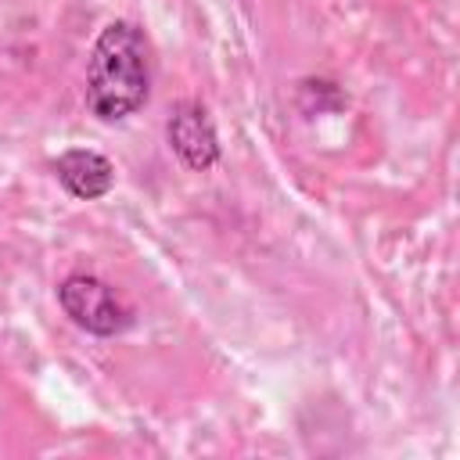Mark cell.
<instances>
[{
  "mask_svg": "<svg viewBox=\"0 0 460 460\" xmlns=\"http://www.w3.org/2000/svg\"><path fill=\"white\" fill-rule=\"evenodd\" d=\"M54 172H58V180L65 183V190L75 194V198H83V201L104 198V194L111 190V183H115V165H111L104 155L90 151V147H72V151H65V155L54 162Z\"/></svg>",
  "mask_w": 460,
  "mask_h": 460,
  "instance_id": "277c9868",
  "label": "cell"
},
{
  "mask_svg": "<svg viewBox=\"0 0 460 460\" xmlns=\"http://www.w3.org/2000/svg\"><path fill=\"white\" fill-rule=\"evenodd\" d=\"M169 144L180 155L183 165L205 172L219 162V137L208 119V111L194 101H183L169 119Z\"/></svg>",
  "mask_w": 460,
  "mask_h": 460,
  "instance_id": "3957f363",
  "label": "cell"
},
{
  "mask_svg": "<svg viewBox=\"0 0 460 460\" xmlns=\"http://www.w3.org/2000/svg\"><path fill=\"white\" fill-rule=\"evenodd\" d=\"M151 90L147 40L133 22H111L90 54L86 104L101 122H119L144 108Z\"/></svg>",
  "mask_w": 460,
  "mask_h": 460,
  "instance_id": "6da1fadb",
  "label": "cell"
},
{
  "mask_svg": "<svg viewBox=\"0 0 460 460\" xmlns=\"http://www.w3.org/2000/svg\"><path fill=\"white\" fill-rule=\"evenodd\" d=\"M58 302L65 309V316L90 331V334H101V338H111V334H122L129 327V309L115 298V291L97 280V277H86V273H72L68 280H61L58 288Z\"/></svg>",
  "mask_w": 460,
  "mask_h": 460,
  "instance_id": "7a4b0ae2",
  "label": "cell"
}]
</instances>
